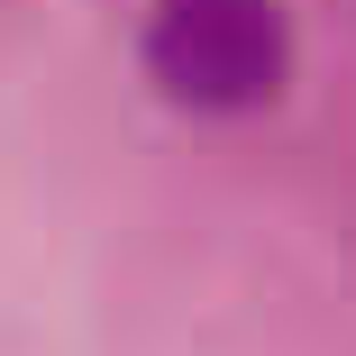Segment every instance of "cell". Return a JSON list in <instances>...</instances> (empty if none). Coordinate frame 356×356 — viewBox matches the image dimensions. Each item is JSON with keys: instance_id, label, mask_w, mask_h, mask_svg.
<instances>
[{"instance_id": "6da1fadb", "label": "cell", "mask_w": 356, "mask_h": 356, "mask_svg": "<svg viewBox=\"0 0 356 356\" xmlns=\"http://www.w3.org/2000/svg\"><path fill=\"white\" fill-rule=\"evenodd\" d=\"M293 64V28L274 0H156L147 74L183 110H265Z\"/></svg>"}]
</instances>
